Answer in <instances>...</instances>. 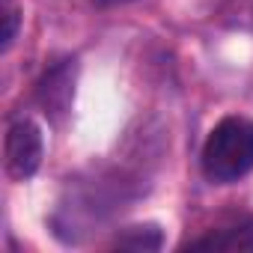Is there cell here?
I'll return each mask as SVG.
<instances>
[{
	"label": "cell",
	"mask_w": 253,
	"mask_h": 253,
	"mask_svg": "<svg viewBox=\"0 0 253 253\" xmlns=\"http://www.w3.org/2000/svg\"><path fill=\"white\" fill-rule=\"evenodd\" d=\"M250 170H253V122L247 116H223L203 146V173L217 185H229L247 176Z\"/></svg>",
	"instance_id": "cell-1"
},
{
	"label": "cell",
	"mask_w": 253,
	"mask_h": 253,
	"mask_svg": "<svg viewBox=\"0 0 253 253\" xmlns=\"http://www.w3.org/2000/svg\"><path fill=\"white\" fill-rule=\"evenodd\" d=\"M42 152H45V143H42V131L36 122L18 119L9 125L6 143H3V167H6L9 179L24 182V179L36 176V170L42 164Z\"/></svg>",
	"instance_id": "cell-2"
},
{
	"label": "cell",
	"mask_w": 253,
	"mask_h": 253,
	"mask_svg": "<svg viewBox=\"0 0 253 253\" xmlns=\"http://www.w3.org/2000/svg\"><path fill=\"white\" fill-rule=\"evenodd\" d=\"M75 72L63 63V66H54L45 78H42V84H39V104L45 107V113H51V116H57V113H63V110H69V104H72V92H75Z\"/></svg>",
	"instance_id": "cell-3"
},
{
	"label": "cell",
	"mask_w": 253,
	"mask_h": 253,
	"mask_svg": "<svg viewBox=\"0 0 253 253\" xmlns=\"http://www.w3.org/2000/svg\"><path fill=\"white\" fill-rule=\"evenodd\" d=\"M191 247L200 250H253V226H229L223 232H211Z\"/></svg>",
	"instance_id": "cell-4"
},
{
	"label": "cell",
	"mask_w": 253,
	"mask_h": 253,
	"mask_svg": "<svg viewBox=\"0 0 253 253\" xmlns=\"http://www.w3.org/2000/svg\"><path fill=\"white\" fill-rule=\"evenodd\" d=\"M161 241H164V235H161V229H158L155 223L128 226V229H125V232L116 238L119 247H128V250H158Z\"/></svg>",
	"instance_id": "cell-5"
},
{
	"label": "cell",
	"mask_w": 253,
	"mask_h": 253,
	"mask_svg": "<svg viewBox=\"0 0 253 253\" xmlns=\"http://www.w3.org/2000/svg\"><path fill=\"white\" fill-rule=\"evenodd\" d=\"M0 21H3L0 45H3V51H6L12 45L15 33H18V24H21V6H18V0H0Z\"/></svg>",
	"instance_id": "cell-6"
}]
</instances>
